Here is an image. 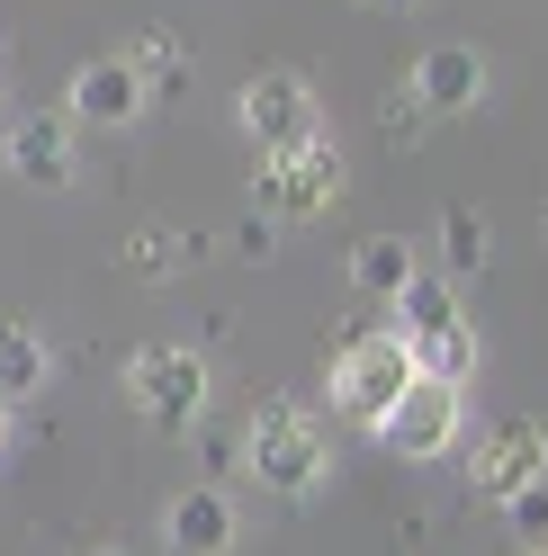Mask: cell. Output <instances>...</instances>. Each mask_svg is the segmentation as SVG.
Wrapping results in <instances>:
<instances>
[{"label": "cell", "instance_id": "obj_1", "mask_svg": "<svg viewBox=\"0 0 548 556\" xmlns=\"http://www.w3.org/2000/svg\"><path fill=\"white\" fill-rule=\"evenodd\" d=\"M414 377H423V368H414V351H404L396 324H360V332L333 351V413H341V422H360V431H378Z\"/></svg>", "mask_w": 548, "mask_h": 556}, {"label": "cell", "instance_id": "obj_2", "mask_svg": "<svg viewBox=\"0 0 548 556\" xmlns=\"http://www.w3.org/2000/svg\"><path fill=\"white\" fill-rule=\"evenodd\" d=\"M244 467L252 484H270V494H315L324 467H333V448H324V422L306 404H261L252 413V431H244Z\"/></svg>", "mask_w": 548, "mask_h": 556}, {"label": "cell", "instance_id": "obj_3", "mask_svg": "<svg viewBox=\"0 0 548 556\" xmlns=\"http://www.w3.org/2000/svg\"><path fill=\"white\" fill-rule=\"evenodd\" d=\"M396 332H404V351H414V368L440 377V387H468L476 377V332L459 315L450 278H414V288L396 296Z\"/></svg>", "mask_w": 548, "mask_h": 556}, {"label": "cell", "instance_id": "obj_4", "mask_svg": "<svg viewBox=\"0 0 548 556\" xmlns=\"http://www.w3.org/2000/svg\"><path fill=\"white\" fill-rule=\"evenodd\" d=\"M126 395H135V413L153 431H189L208 413V359L180 351V341H153V351L126 359Z\"/></svg>", "mask_w": 548, "mask_h": 556}, {"label": "cell", "instance_id": "obj_5", "mask_svg": "<svg viewBox=\"0 0 548 556\" xmlns=\"http://www.w3.org/2000/svg\"><path fill=\"white\" fill-rule=\"evenodd\" d=\"M234 117H244V135H252L261 153H297V144H315V135H324L315 90H306V73H288V63L252 73L244 99H234Z\"/></svg>", "mask_w": 548, "mask_h": 556}, {"label": "cell", "instance_id": "obj_6", "mask_svg": "<svg viewBox=\"0 0 548 556\" xmlns=\"http://www.w3.org/2000/svg\"><path fill=\"white\" fill-rule=\"evenodd\" d=\"M252 198H261V216H279V225L324 216V206L341 198V153L324 144V135H315V144H297V153H261Z\"/></svg>", "mask_w": 548, "mask_h": 556}, {"label": "cell", "instance_id": "obj_7", "mask_svg": "<svg viewBox=\"0 0 548 556\" xmlns=\"http://www.w3.org/2000/svg\"><path fill=\"white\" fill-rule=\"evenodd\" d=\"M548 476V431L531 422V413H503V422H486L476 431V448H468V484L486 503H512L522 484H539Z\"/></svg>", "mask_w": 548, "mask_h": 556}, {"label": "cell", "instance_id": "obj_8", "mask_svg": "<svg viewBox=\"0 0 548 556\" xmlns=\"http://www.w3.org/2000/svg\"><path fill=\"white\" fill-rule=\"evenodd\" d=\"M459 431H468V395L440 387V377H414V387L396 395V413L378 422V440L396 448V458H450Z\"/></svg>", "mask_w": 548, "mask_h": 556}, {"label": "cell", "instance_id": "obj_9", "mask_svg": "<svg viewBox=\"0 0 548 556\" xmlns=\"http://www.w3.org/2000/svg\"><path fill=\"white\" fill-rule=\"evenodd\" d=\"M145 109H153V90L135 81V63H126V54L82 63V73H73V90H63V117H73V126H135Z\"/></svg>", "mask_w": 548, "mask_h": 556}, {"label": "cell", "instance_id": "obj_10", "mask_svg": "<svg viewBox=\"0 0 548 556\" xmlns=\"http://www.w3.org/2000/svg\"><path fill=\"white\" fill-rule=\"evenodd\" d=\"M0 153H10V170L27 189H73V117H63V109L18 117L10 135H0Z\"/></svg>", "mask_w": 548, "mask_h": 556}, {"label": "cell", "instance_id": "obj_11", "mask_svg": "<svg viewBox=\"0 0 548 556\" xmlns=\"http://www.w3.org/2000/svg\"><path fill=\"white\" fill-rule=\"evenodd\" d=\"M414 99H423L432 117L476 109V99H486V54H476V46H432V54L414 63Z\"/></svg>", "mask_w": 548, "mask_h": 556}, {"label": "cell", "instance_id": "obj_12", "mask_svg": "<svg viewBox=\"0 0 548 556\" xmlns=\"http://www.w3.org/2000/svg\"><path fill=\"white\" fill-rule=\"evenodd\" d=\"M162 539H171V556H225L234 547V503L216 484H189V494H171Z\"/></svg>", "mask_w": 548, "mask_h": 556}, {"label": "cell", "instance_id": "obj_13", "mask_svg": "<svg viewBox=\"0 0 548 556\" xmlns=\"http://www.w3.org/2000/svg\"><path fill=\"white\" fill-rule=\"evenodd\" d=\"M414 278H423V261H414V242H404V233H369L360 252H351V288L378 296V305H396Z\"/></svg>", "mask_w": 548, "mask_h": 556}, {"label": "cell", "instance_id": "obj_14", "mask_svg": "<svg viewBox=\"0 0 548 556\" xmlns=\"http://www.w3.org/2000/svg\"><path fill=\"white\" fill-rule=\"evenodd\" d=\"M46 377H54L46 341L27 332L18 315H0V404H27V395H46Z\"/></svg>", "mask_w": 548, "mask_h": 556}, {"label": "cell", "instance_id": "obj_15", "mask_svg": "<svg viewBox=\"0 0 548 556\" xmlns=\"http://www.w3.org/2000/svg\"><path fill=\"white\" fill-rule=\"evenodd\" d=\"M486 261H495L486 206H440V269H450V288H459V278H476Z\"/></svg>", "mask_w": 548, "mask_h": 556}, {"label": "cell", "instance_id": "obj_16", "mask_svg": "<svg viewBox=\"0 0 548 556\" xmlns=\"http://www.w3.org/2000/svg\"><path fill=\"white\" fill-rule=\"evenodd\" d=\"M117 261H126L135 278H171V269H189V261H198V233H180V225H135Z\"/></svg>", "mask_w": 548, "mask_h": 556}, {"label": "cell", "instance_id": "obj_17", "mask_svg": "<svg viewBox=\"0 0 548 556\" xmlns=\"http://www.w3.org/2000/svg\"><path fill=\"white\" fill-rule=\"evenodd\" d=\"M126 63H135V81H145V90H171V81H189V46H180V37H162V27H145Z\"/></svg>", "mask_w": 548, "mask_h": 556}, {"label": "cell", "instance_id": "obj_18", "mask_svg": "<svg viewBox=\"0 0 548 556\" xmlns=\"http://www.w3.org/2000/svg\"><path fill=\"white\" fill-rule=\"evenodd\" d=\"M423 126H432V109H423V99H414V81H404V90H387V99H378V135H387V144H414Z\"/></svg>", "mask_w": 548, "mask_h": 556}, {"label": "cell", "instance_id": "obj_19", "mask_svg": "<svg viewBox=\"0 0 548 556\" xmlns=\"http://www.w3.org/2000/svg\"><path fill=\"white\" fill-rule=\"evenodd\" d=\"M503 520L522 530V547H548V476H539V484H522V494L503 503Z\"/></svg>", "mask_w": 548, "mask_h": 556}, {"label": "cell", "instance_id": "obj_20", "mask_svg": "<svg viewBox=\"0 0 548 556\" xmlns=\"http://www.w3.org/2000/svg\"><path fill=\"white\" fill-rule=\"evenodd\" d=\"M73 556H117V547H73Z\"/></svg>", "mask_w": 548, "mask_h": 556}, {"label": "cell", "instance_id": "obj_21", "mask_svg": "<svg viewBox=\"0 0 548 556\" xmlns=\"http://www.w3.org/2000/svg\"><path fill=\"white\" fill-rule=\"evenodd\" d=\"M0 440H10V404H0Z\"/></svg>", "mask_w": 548, "mask_h": 556}, {"label": "cell", "instance_id": "obj_22", "mask_svg": "<svg viewBox=\"0 0 548 556\" xmlns=\"http://www.w3.org/2000/svg\"><path fill=\"white\" fill-rule=\"evenodd\" d=\"M512 556H548V547H512Z\"/></svg>", "mask_w": 548, "mask_h": 556}, {"label": "cell", "instance_id": "obj_23", "mask_svg": "<svg viewBox=\"0 0 548 556\" xmlns=\"http://www.w3.org/2000/svg\"><path fill=\"white\" fill-rule=\"evenodd\" d=\"M396 10H414V0H396Z\"/></svg>", "mask_w": 548, "mask_h": 556}]
</instances>
